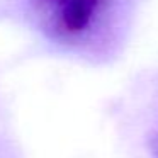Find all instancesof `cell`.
Wrapping results in <instances>:
<instances>
[{
  "label": "cell",
  "instance_id": "1",
  "mask_svg": "<svg viewBox=\"0 0 158 158\" xmlns=\"http://www.w3.org/2000/svg\"><path fill=\"white\" fill-rule=\"evenodd\" d=\"M58 9V19L66 32H82L90 26L99 0H53Z\"/></svg>",
  "mask_w": 158,
  "mask_h": 158
}]
</instances>
